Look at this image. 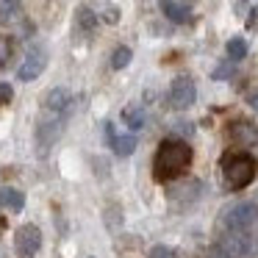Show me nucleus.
Segmentation results:
<instances>
[{"label":"nucleus","mask_w":258,"mask_h":258,"mask_svg":"<svg viewBox=\"0 0 258 258\" xmlns=\"http://www.w3.org/2000/svg\"><path fill=\"white\" fill-rule=\"evenodd\" d=\"M191 164V147L180 139H164L153 158V169H156L158 180H172L183 175Z\"/></svg>","instance_id":"obj_1"},{"label":"nucleus","mask_w":258,"mask_h":258,"mask_svg":"<svg viewBox=\"0 0 258 258\" xmlns=\"http://www.w3.org/2000/svg\"><path fill=\"white\" fill-rule=\"evenodd\" d=\"M222 172H225V180H228L230 189H244V186H250L255 180L258 161L250 153H233V156L225 158Z\"/></svg>","instance_id":"obj_2"},{"label":"nucleus","mask_w":258,"mask_h":258,"mask_svg":"<svg viewBox=\"0 0 258 258\" xmlns=\"http://www.w3.org/2000/svg\"><path fill=\"white\" fill-rule=\"evenodd\" d=\"M219 247L230 258H250L258 252V233L255 230H241V228H225Z\"/></svg>","instance_id":"obj_3"},{"label":"nucleus","mask_w":258,"mask_h":258,"mask_svg":"<svg viewBox=\"0 0 258 258\" xmlns=\"http://www.w3.org/2000/svg\"><path fill=\"white\" fill-rule=\"evenodd\" d=\"M225 228H241V230H255L258 233V206L255 203H236L228 208L222 217Z\"/></svg>","instance_id":"obj_4"},{"label":"nucleus","mask_w":258,"mask_h":258,"mask_svg":"<svg viewBox=\"0 0 258 258\" xmlns=\"http://www.w3.org/2000/svg\"><path fill=\"white\" fill-rule=\"evenodd\" d=\"M39 247H42V230L36 228V225H23V228H17V233H14V250H17L20 258L36 255Z\"/></svg>","instance_id":"obj_5"},{"label":"nucleus","mask_w":258,"mask_h":258,"mask_svg":"<svg viewBox=\"0 0 258 258\" xmlns=\"http://www.w3.org/2000/svg\"><path fill=\"white\" fill-rule=\"evenodd\" d=\"M195 100H197V86H195V81L186 78V75L175 78L172 86H169V106L178 108V111H183V108H189Z\"/></svg>","instance_id":"obj_6"},{"label":"nucleus","mask_w":258,"mask_h":258,"mask_svg":"<svg viewBox=\"0 0 258 258\" xmlns=\"http://www.w3.org/2000/svg\"><path fill=\"white\" fill-rule=\"evenodd\" d=\"M45 67H47V50L45 47H31V50L25 53L20 70H17V78L20 81H36L45 73Z\"/></svg>","instance_id":"obj_7"},{"label":"nucleus","mask_w":258,"mask_h":258,"mask_svg":"<svg viewBox=\"0 0 258 258\" xmlns=\"http://www.w3.org/2000/svg\"><path fill=\"white\" fill-rule=\"evenodd\" d=\"M61 134V117H53L47 114L39 125H36V147H39V156H47V150L53 147V142Z\"/></svg>","instance_id":"obj_8"},{"label":"nucleus","mask_w":258,"mask_h":258,"mask_svg":"<svg viewBox=\"0 0 258 258\" xmlns=\"http://www.w3.org/2000/svg\"><path fill=\"white\" fill-rule=\"evenodd\" d=\"M42 108H45V114H53V117L70 114V108H73V95H70V89H64V86L50 89L45 95V100H42Z\"/></svg>","instance_id":"obj_9"},{"label":"nucleus","mask_w":258,"mask_h":258,"mask_svg":"<svg viewBox=\"0 0 258 258\" xmlns=\"http://www.w3.org/2000/svg\"><path fill=\"white\" fill-rule=\"evenodd\" d=\"M230 136H233L239 145H255L258 142V128L252 122H244V119H239V122L230 125Z\"/></svg>","instance_id":"obj_10"},{"label":"nucleus","mask_w":258,"mask_h":258,"mask_svg":"<svg viewBox=\"0 0 258 258\" xmlns=\"http://www.w3.org/2000/svg\"><path fill=\"white\" fill-rule=\"evenodd\" d=\"M0 208H6L12 214H20L25 208V195L20 189H12V186L0 189Z\"/></svg>","instance_id":"obj_11"},{"label":"nucleus","mask_w":258,"mask_h":258,"mask_svg":"<svg viewBox=\"0 0 258 258\" xmlns=\"http://www.w3.org/2000/svg\"><path fill=\"white\" fill-rule=\"evenodd\" d=\"M161 12L167 20H172V23H189V9H183L180 3H175V0H161Z\"/></svg>","instance_id":"obj_12"},{"label":"nucleus","mask_w":258,"mask_h":258,"mask_svg":"<svg viewBox=\"0 0 258 258\" xmlns=\"http://www.w3.org/2000/svg\"><path fill=\"white\" fill-rule=\"evenodd\" d=\"M20 14H23V3L20 0H0V23L3 25L20 20Z\"/></svg>","instance_id":"obj_13"},{"label":"nucleus","mask_w":258,"mask_h":258,"mask_svg":"<svg viewBox=\"0 0 258 258\" xmlns=\"http://www.w3.org/2000/svg\"><path fill=\"white\" fill-rule=\"evenodd\" d=\"M122 122L128 125L131 131L145 128V108L142 106H125L122 108Z\"/></svg>","instance_id":"obj_14"},{"label":"nucleus","mask_w":258,"mask_h":258,"mask_svg":"<svg viewBox=\"0 0 258 258\" xmlns=\"http://www.w3.org/2000/svg\"><path fill=\"white\" fill-rule=\"evenodd\" d=\"M75 23H78V28H81V31H86V34H92V31L97 28V14L92 12V9L81 6L78 12H75Z\"/></svg>","instance_id":"obj_15"},{"label":"nucleus","mask_w":258,"mask_h":258,"mask_svg":"<svg viewBox=\"0 0 258 258\" xmlns=\"http://www.w3.org/2000/svg\"><path fill=\"white\" fill-rule=\"evenodd\" d=\"M114 153H117V156H131V153L136 150V136H117V139H114Z\"/></svg>","instance_id":"obj_16"},{"label":"nucleus","mask_w":258,"mask_h":258,"mask_svg":"<svg viewBox=\"0 0 258 258\" xmlns=\"http://www.w3.org/2000/svg\"><path fill=\"white\" fill-rule=\"evenodd\" d=\"M131 58H134L131 47H117V50H114V56H111V67L114 70H122V67H128V64H131Z\"/></svg>","instance_id":"obj_17"},{"label":"nucleus","mask_w":258,"mask_h":258,"mask_svg":"<svg viewBox=\"0 0 258 258\" xmlns=\"http://www.w3.org/2000/svg\"><path fill=\"white\" fill-rule=\"evenodd\" d=\"M228 56L233 58V61H239V58L247 56V42L241 39V36H236V39L228 42Z\"/></svg>","instance_id":"obj_18"},{"label":"nucleus","mask_w":258,"mask_h":258,"mask_svg":"<svg viewBox=\"0 0 258 258\" xmlns=\"http://www.w3.org/2000/svg\"><path fill=\"white\" fill-rule=\"evenodd\" d=\"M9 58H12V39L9 36H0V67H6Z\"/></svg>","instance_id":"obj_19"},{"label":"nucleus","mask_w":258,"mask_h":258,"mask_svg":"<svg viewBox=\"0 0 258 258\" xmlns=\"http://www.w3.org/2000/svg\"><path fill=\"white\" fill-rule=\"evenodd\" d=\"M147 258H175V250H172V247H167V244H156Z\"/></svg>","instance_id":"obj_20"},{"label":"nucleus","mask_w":258,"mask_h":258,"mask_svg":"<svg viewBox=\"0 0 258 258\" xmlns=\"http://www.w3.org/2000/svg\"><path fill=\"white\" fill-rule=\"evenodd\" d=\"M14 97V89L9 84H0V106H3V103H9Z\"/></svg>","instance_id":"obj_21"},{"label":"nucleus","mask_w":258,"mask_h":258,"mask_svg":"<svg viewBox=\"0 0 258 258\" xmlns=\"http://www.w3.org/2000/svg\"><path fill=\"white\" fill-rule=\"evenodd\" d=\"M106 23H117V9H114V6L106 9Z\"/></svg>","instance_id":"obj_22"},{"label":"nucleus","mask_w":258,"mask_h":258,"mask_svg":"<svg viewBox=\"0 0 258 258\" xmlns=\"http://www.w3.org/2000/svg\"><path fill=\"white\" fill-rule=\"evenodd\" d=\"M228 75H230V67H225V64H222V67H217L214 78H228Z\"/></svg>","instance_id":"obj_23"},{"label":"nucleus","mask_w":258,"mask_h":258,"mask_svg":"<svg viewBox=\"0 0 258 258\" xmlns=\"http://www.w3.org/2000/svg\"><path fill=\"white\" fill-rule=\"evenodd\" d=\"M206 258H230V255H228V252L222 250V247H219V250H211V252H208Z\"/></svg>","instance_id":"obj_24"},{"label":"nucleus","mask_w":258,"mask_h":258,"mask_svg":"<svg viewBox=\"0 0 258 258\" xmlns=\"http://www.w3.org/2000/svg\"><path fill=\"white\" fill-rule=\"evenodd\" d=\"M250 106L258 111V92H252V95H250Z\"/></svg>","instance_id":"obj_25"}]
</instances>
